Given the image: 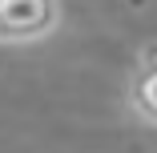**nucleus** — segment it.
Wrapping results in <instances>:
<instances>
[{"instance_id": "obj_1", "label": "nucleus", "mask_w": 157, "mask_h": 153, "mask_svg": "<svg viewBox=\"0 0 157 153\" xmlns=\"http://www.w3.org/2000/svg\"><path fill=\"white\" fill-rule=\"evenodd\" d=\"M60 20H65L60 0H0V44L48 40Z\"/></svg>"}, {"instance_id": "obj_2", "label": "nucleus", "mask_w": 157, "mask_h": 153, "mask_svg": "<svg viewBox=\"0 0 157 153\" xmlns=\"http://www.w3.org/2000/svg\"><path fill=\"white\" fill-rule=\"evenodd\" d=\"M129 109L137 121L145 125H157V65H141L129 77Z\"/></svg>"}, {"instance_id": "obj_3", "label": "nucleus", "mask_w": 157, "mask_h": 153, "mask_svg": "<svg viewBox=\"0 0 157 153\" xmlns=\"http://www.w3.org/2000/svg\"><path fill=\"white\" fill-rule=\"evenodd\" d=\"M137 60H141V65H157V40H149V44L141 48V56H137Z\"/></svg>"}]
</instances>
